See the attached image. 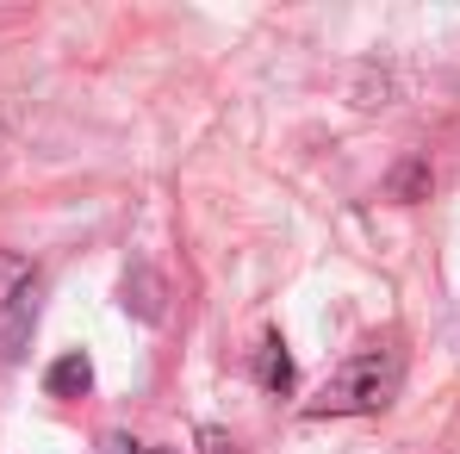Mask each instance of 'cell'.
Returning <instances> with one entry per match:
<instances>
[{
	"instance_id": "1",
	"label": "cell",
	"mask_w": 460,
	"mask_h": 454,
	"mask_svg": "<svg viewBox=\"0 0 460 454\" xmlns=\"http://www.w3.org/2000/svg\"><path fill=\"white\" fill-rule=\"evenodd\" d=\"M398 379H404V355L374 343L323 379V392L305 405V417H374L398 398Z\"/></svg>"
},
{
	"instance_id": "2",
	"label": "cell",
	"mask_w": 460,
	"mask_h": 454,
	"mask_svg": "<svg viewBox=\"0 0 460 454\" xmlns=\"http://www.w3.org/2000/svg\"><path fill=\"white\" fill-rule=\"evenodd\" d=\"M31 293H38V268L25 262V255H13V249H0V324H6V355L19 349V336H25V324H31Z\"/></svg>"
},
{
	"instance_id": "3",
	"label": "cell",
	"mask_w": 460,
	"mask_h": 454,
	"mask_svg": "<svg viewBox=\"0 0 460 454\" xmlns=\"http://www.w3.org/2000/svg\"><path fill=\"white\" fill-rule=\"evenodd\" d=\"M87 386H93V361H87L81 349L57 355L50 374H44V392H50V398H87Z\"/></svg>"
},
{
	"instance_id": "4",
	"label": "cell",
	"mask_w": 460,
	"mask_h": 454,
	"mask_svg": "<svg viewBox=\"0 0 460 454\" xmlns=\"http://www.w3.org/2000/svg\"><path fill=\"white\" fill-rule=\"evenodd\" d=\"M255 379H261L274 398H287V392H293V355H287V343H280L274 330H268V336H261V349H255Z\"/></svg>"
},
{
	"instance_id": "5",
	"label": "cell",
	"mask_w": 460,
	"mask_h": 454,
	"mask_svg": "<svg viewBox=\"0 0 460 454\" xmlns=\"http://www.w3.org/2000/svg\"><path fill=\"white\" fill-rule=\"evenodd\" d=\"M125 305H137V317H162V280H155L150 268H137V287H131V280H125Z\"/></svg>"
},
{
	"instance_id": "6",
	"label": "cell",
	"mask_w": 460,
	"mask_h": 454,
	"mask_svg": "<svg viewBox=\"0 0 460 454\" xmlns=\"http://www.w3.org/2000/svg\"><path fill=\"white\" fill-rule=\"evenodd\" d=\"M193 454H236V442H230L225 430H199V449Z\"/></svg>"
},
{
	"instance_id": "7",
	"label": "cell",
	"mask_w": 460,
	"mask_h": 454,
	"mask_svg": "<svg viewBox=\"0 0 460 454\" xmlns=\"http://www.w3.org/2000/svg\"><path fill=\"white\" fill-rule=\"evenodd\" d=\"M423 181H429V168H423V162H411V168L398 174V200H411V193H417Z\"/></svg>"
},
{
	"instance_id": "8",
	"label": "cell",
	"mask_w": 460,
	"mask_h": 454,
	"mask_svg": "<svg viewBox=\"0 0 460 454\" xmlns=\"http://www.w3.org/2000/svg\"><path fill=\"white\" fill-rule=\"evenodd\" d=\"M93 454H144V449H137L131 436H106V442H100V449H93Z\"/></svg>"
},
{
	"instance_id": "9",
	"label": "cell",
	"mask_w": 460,
	"mask_h": 454,
	"mask_svg": "<svg viewBox=\"0 0 460 454\" xmlns=\"http://www.w3.org/2000/svg\"><path fill=\"white\" fill-rule=\"evenodd\" d=\"M144 454H193V449H144Z\"/></svg>"
}]
</instances>
